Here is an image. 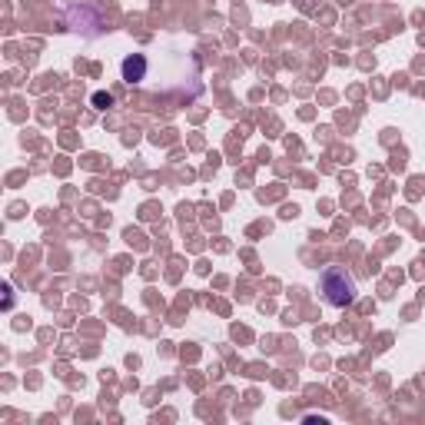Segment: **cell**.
<instances>
[{
  "label": "cell",
  "instance_id": "6da1fadb",
  "mask_svg": "<svg viewBox=\"0 0 425 425\" xmlns=\"http://www.w3.org/2000/svg\"><path fill=\"white\" fill-rule=\"evenodd\" d=\"M319 289H323L325 302L336 306V309L356 302V283H352V276L342 266H325L323 276H319Z\"/></svg>",
  "mask_w": 425,
  "mask_h": 425
},
{
  "label": "cell",
  "instance_id": "7a4b0ae2",
  "mask_svg": "<svg viewBox=\"0 0 425 425\" xmlns=\"http://www.w3.org/2000/svg\"><path fill=\"white\" fill-rule=\"evenodd\" d=\"M120 70H123L126 83H140V80L147 76V57H143V53H133V57H126V60L120 63Z\"/></svg>",
  "mask_w": 425,
  "mask_h": 425
},
{
  "label": "cell",
  "instance_id": "3957f363",
  "mask_svg": "<svg viewBox=\"0 0 425 425\" xmlns=\"http://www.w3.org/2000/svg\"><path fill=\"white\" fill-rule=\"evenodd\" d=\"M110 103H113L110 93H93V107H97V110H107Z\"/></svg>",
  "mask_w": 425,
  "mask_h": 425
}]
</instances>
